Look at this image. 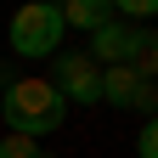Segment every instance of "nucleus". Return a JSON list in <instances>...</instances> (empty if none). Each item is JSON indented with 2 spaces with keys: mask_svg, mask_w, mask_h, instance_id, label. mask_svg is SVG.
I'll return each instance as SVG.
<instances>
[{
  "mask_svg": "<svg viewBox=\"0 0 158 158\" xmlns=\"http://www.w3.org/2000/svg\"><path fill=\"white\" fill-rule=\"evenodd\" d=\"M124 68L141 73V79L158 73V34H152V28H130V56H124Z\"/></svg>",
  "mask_w": 158,
  "mask_h": 158,
  "instance_id": "6",
  "label": "nucleus"
},
{
  "mask_svg": "<svg viewBox=\"0 0 158 158\" xmlns=\"http://www.w3.org/2000/svg\"><path fill=\"white\" fill-rule=\"evenodd\" d=\"M62 11H56V0H28V6H17L11 11V23H6V40H11V51L17 56H56L62 51Z\"/></svg>",
  "mask_w": 158,
  "mask_h": 158,
  "instance_id": "2",
  "label": "nucleus"
},
{
  "mask_svg": "<svg viewBox=\"0 0 158 158\" xmlns=\"http://www.w3.org/2000/svg\"><path fill=\"white\" fill-rule=\"evenodd\" d=\"M113 11H124V17H135V23H147V17H158V0H107Z\"/></svg>",
  "mask_w": 158,
  "mask_h": 158,
  "instance_id": "9",
  "label": "nucleus"
},
{
  "mask_svg": "<svg viewBox=\"0 0 158 158\" xmlns=\"http://www.w3.org/2000/svg\"><path fill=\"white\" fill-rule=\"evenodd\" d=\"M0 158H45V152H40V141H34V135H0Z\"/></svg>",
  "mask_w": 158,
  "mask_h": 158,
  "instance_id": "8",
  "label": "nucleus"
},
{
  "mask_svg": "<svg viewBox=\"0 0 158 158\" xmlns=\"http://www.w3.org/2000/svg\"><path fill=\"white\" fill-rule=\"evenodd\" d=\"M0 96H6V130L11 135H51L62 130L68 102L56 96V85L45 73H23V79H0Z\"/></svg>",
  "mask_w": 158,
  "mask_h": 158,
  "instance_id": "1",
  "label": "nucleus"
},
{
  "mask_svg": "<svg viewBox=\"0 0 158 158\" xmlns=\"http://www.w3.org/2000/svg\"><path fill=\"white\" fill-rule=\"evenodd\" d=\"M141 85H147V79L130 73V68H102V102H113V107H130Z\"/></svg>",
  "mask_w": 158,
  "mask_h": 158,
  "instance_id": "7",
  "label": "nucleus"
},
{
  "mask_svg": "<svg viewBox=\"0 0 158 158\" xmlns=\"http://www.w3.org/2000/svg\"><path fill=\"white\" fill-rule=\"evenodd\" d=\"M51 85H56L62 102H96L102 96V68L85 51H56L51 56Z\"/></svg>",
  "mask_w": 158,
  "mask_h": 158,
  "instance_id": "3",
  "label": "nucleus"
},
{
  "mask_svg": "<svg viewBox=\"0 0 158 158\" xmlns=\"http://www.w3.org/2000/svg\"><path fill=\"white\" fill-rule=\"evenodd\" d=\"M62 28H85V34H96V28H107L113 23V6L107 0H62Z\"/></svg>",
  "mask_w": 158,
  "mask_h": 158,
  "instance_id": "5",
  "label": "nucleus"
},
{
  "mask_svg": "<svg viewBox=\"0 0 158 158\" xmlns=\"http://www.w3.org/2000/svg\"><path fill=\"white\" fill-rule=\"evenodd\" d=\"M130 107H141V113H158V85H152V79H147L141 90H135V102H130Z\"/></svg>",
  "mask_w": 158,
  "mask_h": 158,
  "instance_id": "11",
  "label": "nucleus"
},
{
  "mask_svg": "<svg viewBox=\"0 0 158 158\" xmlns=\"http://www.w3.org/2000/svg\"><path fill=\"white\" fill-rule=\"evenodd\" d=\"M90 40H96V45L85 56L96 68H124V56H130V23H107V28H96Z\"/></svg>",
  "mask_w": 158,
  "mask_h": 158,
  "instance_id": "4",
  "label": "nucleus"
},
{
  "mask_svg": "<svg viewBox=\"0 0 158 158\" xmlns=\"http://www.w3.org/2000/svg\"><path fill=\"white\" fill-rule=\"evenodd\" d=\"M141 158H158V113L141 124Z\"/></svg>",
  "mask_w": 158,
  "mask_h": 158,
  "instance_id": "10",
  "label": "nucleus"
}]
</instances>
